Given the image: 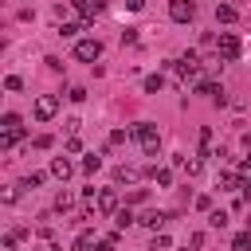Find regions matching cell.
Listing matches in <instances>:
<instances>
[{
	"mask_svg": "<svg viewBox=\"0 0 251 251\" xmlns=\"http://www.w3.org/2000/svg\"><path fill=\"white\" fill-rule=\"evenodd\" d=\"M145 196H149V192H145V188H133V192H129V196H126V200H129V204H141V200H145Z\"/></svg>",
	"mask_w": 251,
	"mask_h": 251,
	"instance_id": "obj_31",
	"label": "cell"
},
{
	"mask_svg": "<svg viewBox=\"0 0 251 251\" xmlns=\"http://www.w3.org/2000/svg\"><path fill=\"white\" fill-rule=\"evenodd\" d=\"M220 188H224V192H231V188H243L239 173H220Z\"/></svg>",
	"mask_w": 251,
	"mask_h": 251,
	"instance_id": "obj_12",
	"label": "cell"
},
{
	"mask_svg": "<svg viewBox=\"0 0 251 251\" xmlns=\"http://www.w3.org/2000/svg\"><path fill=\"white\" fill-rule=\"evenodd\" d=\"M67 98H71V102H82V98H86V86H71Z\"/></svg>",
	"mask_w": 251,
	"mask_h": 251,
	"instance_id": "obj_29",
	"label": "cell"
},
{
	"mask_svg": "<svg viewBox=\"0 0 251 251\" xmlns=\"http://www.w3.org/2000/svg\"><path fill=\"white\" fill-rule=\"evenodd\" d=\"M71 173H75V165H71L67 157H55V161H51V176H59V180H67Z\"/></svg>",
	"mask_w": 251,
	"mask_h": 251,
	"instance_id": "obj_10",
	"label": "cell"
},
{
	"mask_svg": "<svg viewBox=\"0 0 251 251\" xmlns=\"http://www.w3.org/2000/svg\"><path fill=\"white\" fill-rule=\"evenodd\" d=\"M75 59H82V63L102 59V43H98V39H78V43H75Z\"/></svg>",
	"mask_w": 251,
	"mask_h": 251,
	"instance_id": "obj_4",
	"label": "cell"
},
{
	"mask_svg": "<svg viewBox=\"0 0 251 251\" xmlns=\"http://www.w3.org/2000/svg\"><path fill=\"white\" fill-rule=\"evenodd\" d=\"M196 16V4L192 0H169V20L173 24H188Z\"/></svg>",
	"mask_w": 251,
	"mask_h": 251,
	"instance_id": "obj_3",
	"label": "cell"
},
{
	"mask_svg": "<svg viewBox=\"0 0 251 251\" xmlns=\"http://www.w3.org/2000/svg\"><path fill=\"white\" fill-rule=\"evenodd\" d=\"M153 180H157L161 188H169V184H173V173H169V169H157V165H153Z\"/></svg>",
	"mask_w": 251,
	"mask_h": 251,
	"instance_id": "obj_20",
	"label": "cell"
},
{
	"mask_svg": "<svg viewBox=\"0 0 251 251\" xmlns=\"http://www.w3.org/2000/svg\"><path fill=\"white\" fill-rule=\"evenodd\" d=\"M114 220H118V227H129V224H133V212H129V208H118Z\"/></svg>",
	"mask_w": 251,
	"mask_h": 251,
	"instance_id": "obj_24",
	"label": "cell"
},
{
	"mask_svg": "<svg viewBox=\"0 0 251 251\" xmlns=\"http://www.w3.org/2000/svg\"><path fill=\"white\" fill-rule=\"evenodd\" d=\"M126 4H129V12H137V8L145 4V0H126Z\"/></svg>",
	"mask_w": 251,
	"mask_h": 251,
	"instance_id": "obj_37",
	"label": "cell"
},
{
	"mask_svg": "<svg viewBox=\"0 0 251 251\" xmlns=\"http://www.w3.org/2000/svg\"><path fill=\"white\" fill-rule=\"evenodd\" d=\"M161 86H165V78H161V75H149V78H145V90H149V94H157Z\"/></svg>",
	"mask_w": 251,
	"mask_h": 251,
	"instance_id": "obj_23",
	"label": "cell"
},
{
	"mask_svg": "<svg viewBox=\"0 0 251 251\" xmlns=\"http://www.w3.org/2000/svg\"><path fill=\"white\" fill-rule=\"evenodd\" d=\"M208 224H212V227H227V212H212Z\"/></svg>",
	"mask_w": 251,
	"mask_h": 251,
	"instance_id": "obj_27",
	"label": "cell"
},
{
	"mask_svg": "<svg viewBox=\"0 0 251 251\" xmlns=\"http://www.w3.org/2000/svg\"><path fill=\"white\" fill-rule=\"evenodd\" d=\"M98 169H102V157H98V153H86V157H82V173H90V176H94Z\"/></svg>",
	"mask_w": 251,
	"mask_h": 251,
	"instance_id": "obj_14",
	"label": "cell"
},
{
	"mask_svg": "<svg viewBox=\"0 0 251 251\" xmlns=\"http://www.w3.org/2000/svg\"><path fill=\"white\" fill-rule=\"evenodd\" d=\"M71 208H75V192H67V188H63V192L55 196V212H71Z\"/></svg>",
	"mask_w": 251,
	"mask_h": 251,
	"instance_id": "obj_13",
	"label": "cell"
},
{
	"mask_svg": "<svg viewBox=\"0 0 251 251\" xmlns=\"http://www.w3.org/2000/svg\"><path fill=\"white\" fill-rule=\"evenodd\" d=\"M216 51H220V59H224V63L239 59V35H235V31H224V35L216 39Z\"/></svg>",
	"mask_w": 251,
	"mask_h": 251,
	"instance_id": "obj_2",
	"label": "cell"
},
{
	"mask_svg": "<svg viewBox=\"0 0 251 251\" xmlns=\"http://www.w3.org/2000/svg\"><path fill=\"white\" fill-rule=\"evenodd\" d=\"M184 176H200V157H188V165H184Z\"/></svg>",
	"mask_w": 251,
	"mask_h": 251,
	"instance_id": "obj_26",
	"label": "cell"
},
{
	"mask_svg": "<svg viewBox=\"0 0 251 251\" xmlns=\"http://www.w3.org/2000/svg\"><path fill=\"white\" fill-rule=\"evenodd\" d=\"M35 184H43V173H27L24 176V188H35Z\"/></svg>",
	"mask_w": 251,
	"mask_h": 251,
	"instance_id": "obj_30",
	"label": "cell"
},
{
	"mask_svg": "<svg viewBox=\"0 0 251 251\" xmlns=\"http://www.w3.org/2000/svg\"><path fill=\"white\" fill-rule=\"evenodd\" d=\"M114 180H118V184H137V180H141V169H137V165H118V169H114Z\"/></svg>",
	"mask_w": 251,
	"mask_h": 251,
	"instance_id": "obj_8",
	"label": "cell"
},
{
	"mask_svg": "<svg viewBox=\"0 0 251 251\" xmlns=\"http://www.w3.org/2000/svg\"><path fill=\"white\" fill-rule=\"evenodd\" d=\"M110 145H126V129H114L110 133Z\"/></svg>",
	"mask_w": 251,
	"mask_h": 251,
	"instance_id": "obj_33",
	"label": "cell"
},
{
	"mask_svg": "<svg viewBox=\"0 0 251 251\" xmlns=\"http://www.w3.org/2000/svg\"><path fill=\"white\" fill-rule=\"evenodd\" d=\"M31 145H35V149H51V145H55V137H51V133H39Z\"/></svg>",
	"mask_w": 251,
	"mask_h": 251,
	"instance_id": "obj_25",
	"label": "cell"
},
{
	"mask_svg": "<svg viewBox=\"0 0 251 251\" xmlns=\"http://www.w3.org/2000/svg\"><path fill=\"white\" fill-rule=\"evenodd\" d=\"M122 43H137V27H126L122 31Z\"/></svg>",
	"mask_w": 251,
	"mask_h": 251,
	"instance_id": "obj_32",
	"label": "cell"
},
{
	"mask_svg": "<svg viewBox=\"0 0 251 251\" xmlns=\"http://www.w3.org/2000/svg\"><path fill=\"white\" fill-rule=\"evenodd\" d=\"M4 86H8V90H24V78H20V75H8Z\"/></svg>",
	"mask_w": 251,
	"mask_h": 251,
	"instance_id": "obj_28",
	"label": "cell"
},
{
	"mask_svg": "<svg viewBox=\"0 0 251 251\" xmlns=\"http://www.w3.org/2000/svg\"><path fill=\"white\" fill-rule=\"evenodd\" d=\"M71 8L82 16V24H86V20H90V12H94V4H90V0H71Z\"/></svg>",
	"mask_w": 251,
	"mask_h": 251,
	"instance_id": "obj_19",
	"label": "cell"
},
{
	"mask_svg": "<svg viewBox=\"0 0 251 251\" xmlns=\"http://www.w3.org/2000/svg\"><path fill=\"white\" fill-rule=\"evenodd\" d=\"M90 247H98V243H94V231H78V239H75V251H90Z\"/></svg>",
	"mask_w": 251,
	"mask_h": 251,
	"instance_id": "obj_15",
	"label": "cell"
},
{
	"mask_svg": "<svg viewBox=\"0 0 251 251\" xmlns=\"http://www.w3.org/2000/svg\"><path fill=\"white\" fill-rule=\"evenodd\" d=\"M118 204H122V200H118L114 188H102V192H98V212H102V216H118Z\"/></svg>",
	"mask_w": 251,
	"mask_h": 251,
	"instance_id": "obj_7",
	"label": "cell"
},
{
	"mask_svg": "<svg viewBox=\"0 0 251 251\" xmlns=\"http://www.w3.org/2000/svg\"><path fill=\"white\" fill-rule=\"evenodd\" d=\"M231 251H251V227H247V231H239V235L231 239Z\"/></svg>",
	"mask_w": 251,
	"mask_h": 251,
	"instance_id": "obj_16",
	"label": "cell"
},
{
	"mask_svg": "<svg viewBox=\"0 0 251 251\" xmlns=\"http://www.w3.org/2000/svg\"><path fill=\"white\" fill-rule=\"evenodd\" d=\"M188 247H204V231H192L188 235Z\"/></svg>",
	"mask_w": 251,
	"mask_h": 251,
	"instance_id": "obj_34",
	"label": "cell"
},
{
	"mask_svg": "<svg viewBox=\"0 0 251 251\" xmlns=\"http://www.w3.org/2000/svg\"><path fill=\"white\" fill-rule=\"evenodd\" d=\"M239 169H243V173H251V153H247V157L239 161Z\"/></svg>",
	"mask_w": 251,
	"mask_h": 251,
	"instance_id": "obj_36",
	"label": "cell"
},
{
	"mask_svg": "<svg viewBox=\"0 0 251 251\" xmlns=\"http://www.w3.org/2000/svg\"><path fill=\"white\" fill-rule=\"evenodd\" d=\"M94 251H114V243H110V239H102V243H98Z\"/></svg>",
	"mask_w": 251,
	"mask_h": 251,
	"instance_id": "obj_35",
	"label": "cell"
},
{
	"mask_svg": "<svg viewBox=\"0 0 251 251\" xmlns=\"http://www.w3.org/2000/svg\"><path fill=\"white\" fill-rule=\"evenodd\" d=\"M235 16H239V12H235L231 4H216V20H220V24H235Z\"/></svg>",
	"mask_w": 251,
	"mask_h": 251,
	"instance_id": "obj_11",
	"label": "cell"
},
{
	"mask_svg": "<svg viewBox=\"0 0 251 251\" xmlns=\"http://www.w3.org/2000/svg\"><path fill=\"white\" fill-rule=\"evenodd\" d=\"M16 129H24L20 126V114H4V133H16Z\"/></svg>",
	"mask_w": 251,
	"mask_h": 251,
	"instance_id": "obj_21",
	"label": "cell"
},
{
	"mask_svg": "<svg viewBox=\"0 0 251 251\" xmlns=\"http://www.w3.org/2000/svg\"><path fill=\"white\" fill-rule=\"evenodd\" d=\"M55 114H59V98H55V94H39V98H35V118H39V122H51Z\"/></svg>",
	"mask_w": 251,
	"mask_h": 251,
	"instance_id": "obj_6",
	"label": "cell"
},
{
	"mask_svg": "<svg viewBox=\"0 0 251 251\" xmlns=\"http://www.w3.org/2000/svg\"><path fill=\"white\" fill-rule=\"evenodd\" d=\"M176 75H180V78H196V75H200V55H196V51H184V55L176 59Z\"/></svg>",
	"mask_w": 251,
	"mask_h": 251,
	"instance_id": "obj_5",
	"label": "cell"
},
{
	"mask_svg": "<svg viewBox=\"0 0 251 251\" xmlns=\"http://www.w3.org/2000/svg\"><path fill=\"white\" fill-rule=\"evenodd\" d=\"M200 157H212V129H200Z\"/></svg>",
	"mask_w": 251,
	"mask_h": 251,
	"instance_id": "obj_17",
	"label": "cell"
},
{
	"mask_svg": "<svg viewBox=\"0 0 251 251\" xmlns=\"http://www.w3.org/2000/svg\"><path fill=\"white\" fill-rule=\"evenodd\" d=\"M82 27H86V24H63V27H59V35H67V39H75V35H78Z\"/></svg>",
	"mask_w": 251,
	"mask_h": 251,
	"instance_id": "obj_22",
	"label": "cell"
},
{
	"mask_svg": "<svg viewBox=\"0 0 251 251\" xmlns=\"http://www.w3.org/2000/svg\"><path fill=\"white\" fill-rule=\"evenodd\" d=\"M165 220H169L165 212H153V208H149V212H141V220H137V224H141V227H149V231H161V227H165Z\"/></svg>",
	"mask_w": 251,
	"mask_h": 251,
	"instance_id": "obj_9",
	"label": "cell"
},
{
	"mask_svg": "<svg viewBox=\"0 0 251 251\" xmlns=\"http://www.w3.org/2000/svg\"><path fill=\"white\" fill-rule=\"evenodd\" d=\"M169 247H173V239H169L165 231H153V247H149V251H169Z\"/></svg>",
	"mask_w": 251,
	"mask_h": 251,
	"instance_id": "obj_18",
	"label": "cell"
},
{
	"mask_svg": "<svg viewBox=\"0 0 251 251\" xmlns=\"http://www.w3.org/2000/svg\"><path fill=\"white\" fill-rule=\"evenodd\" d=\"M133 137H137V145H141L145 157H157V153H161V133H157L153 122H137V126H133Z\"/></svg>",
	"mask_w": 251,
	"mask_h": 251,
	"instance_id": "obj_1",
	"label": "cell"
}]
</instances>
